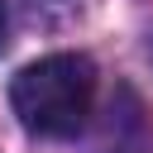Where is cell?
Returning <instances> with one entry per match:
<instances>
[{"instance_id":"6da1fadb","label":"cell","mask_w":153,"mask_h":153,"mask_svg":"<svg viewBox=\"0 0 153 153\" xmlns=\"http://www.w3.org/2000/svg\"><path fill=\"white\" fill-rule=\"evenodd\" d=\"M96 100V67L86 53H48L10 81L19 124L38 139H72Z\"/></svg>"},{"instance_id":"7a4b0ae2","label":"cell","mask_w":153,"mask_h":153,"mask_svg":"<svg viewBox=\"0 0 153 153\" xmlns=\"http://www.w3.org/2000/svg\"><path fill=\"white\" fill-rule=\"evenodd\" d=\"M5 38H10V10H5V0H0V48H5Z\"/></svg>"}]
</instances>
